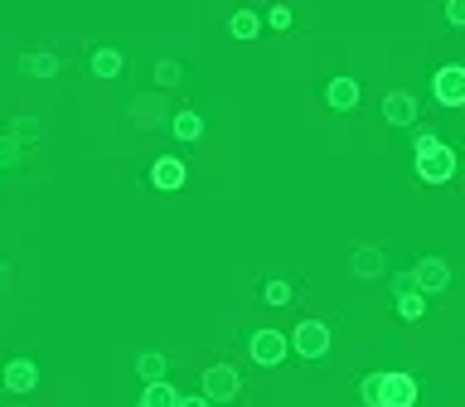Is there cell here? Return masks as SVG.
<instances>
[{
  "label": "cell",
  "mask_w": 465,
  "mask_h": 407,
  "mask_svg": "<svg viewBox=\"0 0 465 407\" xmlns=\"http://www.w3.org/2000/svg\"><path fill=\"white\" fill-rule=\"evenodd\" d=\"M412 286H417L422 296H437V291H446V286H451L446 257H422V262L412 267Z\"/></svg>",
  "instance_id": "6"
},
{
  "label": "cell",
  "mask_w": 465,
  "mask_h": 407,
  "mask_svg": "<svg viewBox=\"0 0 465 407\" xmlns=\"http://www.w3.org/2000/svg\"><path fill=\"white\" fill-rule=\"evenodd\" d=\"M121 68H127L121 49H92V73H97V78H117Z\"/></svg>",
  "instance_id": "15"
},
{
  "label": "cell",
  "mask_w": 465,
  "mask_h": 407,
  "mask_svg": "<svg viewBox=\"0 0 465 407\" xmlns=\"http://www.w3.org/2000/svg\"><path fill=\"white\" fill-rule=\"evenodd\" d=\"M180 407H209V398H180Z\"/></svg>",
  "instance_id": "29"
},
{
  "label": "cell",
  "mask_w": 465,
  "mask_h": 407,
  "mask_svg": "<svg viewBox=\"0 0 465 407\" xmlns=\"http://www.w3.org/2000/svg\"><path fill=\"white\" fill-rule=\"evenodd\" d=\"M252 364H262V369H276V364L291 354V340L282 335V330H252Z\"/></svg>",
  "instance_id": "4"
},
{
  "label": "cell",
  "mask_w": 465,
  "mask_h": 407,
  "mask_svg": "<svg viewBox=\"0 0 465 407\" xmlns=\"http://www.w3.org/2000/svg\"><path fill=\"white\" fill-rule=\"evenodd\" d=\"M243 393V379H237L233 364H209L204 369V398L209 403H233Z\"/></svg>",
  "instance_id": "3"
},
{
  "label": "cell",
  "mask_w": 465,
  "mask_h": 407,
  "mask_svg": "<svg viewBox=\"0 0 465 407\" xmlns=\"http://www.w3.org/2000/svg\"><path fill=\"white\" fill-rule=\"evenodd\" d=\"M136 373H141L146 383H165V373H170V359H165L160 349H146V354L136 359Z\"/></svg>",
  "instance_id": "16"
},
{
  "label": "cell",
  "mask_w": 465,
  "mask_h": 407,
  "mask_svg": "<svg viewBox=\"0 0 465 407\" xmlns=\"http://www.w3.org/2000/svg\"><path fill=\"white\" fill-rule=\"evenodd\" d=\"M431 145H437V136H431V131H417V141H412V151H431Z\"/></svg>",
  "instance_id": "27"
},
{
  "label": "cell",
  "mask_w": 465,
  "mask_h": 407,
  "mask_svg": "<svg viewBox=\"0 0 465 407\" xmlns=\"http://www.w3.org/2000/svg\"><path fill=\"white\" fill-rule=\"evenodd\" d=\"M398 316L402 320H422L427 316V296H422V291H402L398 296Z\"/></svg>",
  "instance_id": "20"
},
{
  "label": "cell",
  "mask_w": 465,
  "mask_h": 407,
  "mask_svg": "<svg viewBox=\"0 0 465 407\" xmlns=\"http://www.w3.org/2000/svg\"><path fill=\"white\" fill-rule=\"evenodd\" d=\"M349 267H354L359 281H374V277H384V271H388V257L378 253V247H359V253L349 257Z\"/></svg>",
  "instance_id": "12"
},
{
  "label": "cell",
  "mask_w": 465,
  "mask_h": 407,
  "mask_svg": "<svg viewBox=\"0 0 465 407\" xmlns=\"http://www.w3.org/2000/svg\"><path fill=\"white\" fill-rule=\"evenodd\" d=\"M131 117H136V127H160L170 112H165V102L160 98H151V92H141L136 102H131Z\"/></svg>",
  "instance_id": "13"
},
{
  "label": "cell",
  "mask_w": 465,
  "mask_h": 407,
  "mask_svg": "<svg viewBox=\"0 0 465 407\" xmlns=\"http://www.w3.org/2000/svg\"><path fill=\"white\" fill-rule=\"evenodd\" d=\"M19 68H25L29 78H54V73H58V59H54V54H35V49H29V54H19Z\"/></svg>",
  "instance_id": "18"
},
{
  "label": "cell",
  "mask_w": 465,
  "mask_h": 407,
  "mask_svg": "<svg viewBox=\"0 0 465 407\" xmlns=\"http://www.w3.org/2000/svg\"><path fill=\"white\" fill-rule=\"evenodd\" d=\"M431 98H437L441 107H465V64L437 68V78H431Z\"/></svg>",
  "instance_id": "5"
},
{
  "label": "cell",
  "mask_w": 465,
  "mask_h": 407,
  "mask_svg": "<svg viewBox=\"0 0 465 407\" xmlns=\"http://www.w3.org/2000/svg\"><path fill=\"white\" fill-rule=\"evenodd\" d=\"M378 393H384V373H364V383H359V403L378 407Z\"/></svg>",
  "instance_id": "21"
},
{
  "label": "cell",
  "mask_w": 465,
  "mask_h": 407,
  "mask_svg": "<svg viewBox=\"0 0 465 407\" xmlns=\"http://www.w3.org/2000/svg\"><path fill=\"white\" fill-rule=\"evenodd\" d=\"M291 349L301 354V359H325L329 354V325L325 320H301V325L291 330Z\"/></svg>",
  "instance_id": "2"
},
{
  "label": "cell",
  "mask_w": 465,
  "mask_h": 407,
  "mask_svg": "<svg viewBox=\"0 0 465 407\" xmlns=\"http://www.w3.org/2000/svg\"><path fill=\"white\" fill-rule=\"evenodd\" d=\"M384 117H388V127H412V121H417V98H412V92H388Z\"/></svg>",
  "instance_id": "10"
},
{
  "label": "cell",
  "mask_w": 465,
  "mask_h": 407,
  "mask_svg": "<svg viewBox=\"0 0 465 407\" xmlns=\"http://www.w3.org/2000/svg\"><path fill=\"white\" fill-rule=\"evenodd\" d=\"M359 98H364V92H359V82H354V78H329L325 102H329L335 112H354V107H359Z\"/></svg>",
  "instance_id": "11"
},
{
  "label": "cell",
  "mask_w": 465,
  "mask_h": 407,
  "mask_svg": "<svg viewBox=\"0 0 465 407\" xmlns=\"http://www.w3.org/2000/svg\"><path fill=\"white\" fill-rule=\"evenodd\" d=\"M0 281H5V262H0Z\"/></svg>",
  "instance_id": "30"
},
{
  "label": "cell",
  "mask_w": 465,
  "mask_h": 407,
  "mask_svg": "<svg viewBox=\"0 0 465 407\" xmlns=\"http://www.w3.org/2000/svg\"><path fill=\"white\" fill-rule=\"evenodd\" d=\"M257 29H262V15H257V10H233L229 15V35L233 39H257Z\"/></svg>",
  "instance_id": "17"
},
{
  "label": "cell",
  "mask_w": 465,
  "mask_h": 407,
  "mask_svg": "<svg viewBox=\"0 0 465 407\" xmlns=\"http://www.w3.org/2000/svg\"><path fill=\"white\" fill-rule=\"evenodd\" d=\"M412 403H417V379L412 373H384L378 407H412Z\"/></svg>",
  "instance_id": "9"
},
{
  "label": "cell",
  "mask_w": 465,
  "mask_h": 407,
  "mask_svg": "<svg viewBox=\"0 0 465 407\" xmlns=\"http://www.w3.org/2000/svg\"><path fill=\"white\" fill-rule=\"evenodd\" d=\"M180 78H184V68L174 64V59H160V64H155V82H160V88H174Z\"/></svg>",
  "instance_id": "23"
},
{
  "label": "cell",
  "mask_w": 465,
  "mask_h": 407,
  "mask_svg": "<svg viewBox=\"0 0 465 407\" xmlns=\"http://www.w3.org/2000/svg\"><path fill=\"white\" fill-rule=\"evenodd\" d=\"M141 407H180V393H174L170 383H146V393H141Z\"/></svg>",
  "instance_id": "19"
},
{
  "label": "cell",
  "mask_w": 465,
  "mask_h": 407,
  "mask_svg": "<svg viewBox=\"0 0 465 407\" xmlns=\"http://www.w3.org/2000/svg\"><path fill=\"white\" fill-rule=\"evenodd\" d=\"M446 20H451V25H465V0H451V5H446Z\"/></svg>",
  "instance_id": "26"
},
{
  "label": "cell",
  "mask_w": 465,
  "mask_h": 407,
  "mask_svg": "<svg viewBox=\"0 0 465 407\" xmlns=\"http://www.w3.org/2000/svg\"><path fill=\"white\" fill-rule=\"evenodd\" d=\"M184 180H190V170H184V160H180V155H160V160L151 165V184H155L160 194L184 190Z\"/></svg>",
  "instance_id": "8"
},
{
  "label": "cell",
  "mask_w": 465,
  "mask_h": 407,
  "mask_svg": "<svg viewBox=\"0 0 465 407\" xmlns=\"http://www.w3.org/2000/svg\"><path fill=\"white\" fill-rule=\"evenodd\" d=\"M451 175H456V151H451L446 141H437L431 151H422V155H417V180H427V184H446Z\"/></svg>",
  "instance_id": "1"
},
{
  "label": "cell",
  "mask_w": 465,
  "mask_h": 407,
  "mask_svg": "<svg viewBox=\"0 0 465 407\" xmlns=\"http://www.w3.org/2000/svg\"><path fill=\"white\" fill-rule=\"evenodd\" d=\"M262 301H267V306H286V301H291V281H282V277L267 281V286H262Z\"/></svg>",
  "instance_id": "22"
},
{
  "label": "cell",
  "mask_w": 465,
  "mask_h": 407,
  "mask_svg": "<svg viewBox=\"0 0 465 407\" xmlns=\"http://www.w3.org/2000/svg\"><path fill=\"white\" fill-rule=\"evenodd\" d=\"M0 383H5L15 398H29V393L39 388V364L35 359H10L5 373H0Z\"/></svg>",
  "instance_id": "7"
},
{
  "label": "cell",
  "mask_w": 465,
  "mask_h": 407,
  "mask_svg": "<svg viewBox=\"0 0 465 407\" xmlns=\"http://www.w3.org/2000/svg\"><path fill=\"white\" fill-rule=\"evenodd\" d=\"M170 131L180 136V141H199V136H204V117L194 107H184V112H174V117H170Z\"/></svg>",
  "instance_id": "14"
},
{
  "label": "cell",
  "mask_w": 465,
  "mask_h": 407,
  "mask_svg": "<svg viewBox=\"0 0 465 407\" xmlns=\"http://www.w3.org/2000/svg\"><path fill=\"white\" fill-rule=\"evenodd\" d=\"M392 286H398V296H402V291H417V286H412V271H398V277H392Z\"/></svg>",
  "instance_id": "28"
},
{
  "label": "cell",
  "mask_w": 465,
  "mask_h": 407,
  "mask_svg": "<svg viewBox=\"0 0 465 407\" xmlns=\"http://www.w3.org/2000/svg\"><path fill=\"white\" fill-rule=\"evenodd\" d=\"M19 155V145H15V136H0V170H5L10 160Z\"/></svg>",
  "instance_id": "25"
},
{
  "label": "cell",
  "mask_w": 465,
  "mask_h": 407,
  "mask_svg": "<svg viewBox=\"0 0 465 407\" xmlns=\"http://www.w3.org/2000/svg\"><path fill=\"white\" fill-rule=\"evenodd\" d=\"M262 25H272V29H291V10H286V5H272Z\"/></svg>",
  "instance_id": "24"
}]
</instances>
